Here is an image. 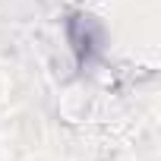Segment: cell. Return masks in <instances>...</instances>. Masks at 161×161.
Here are the masks:
<instances>
[{
	"label": "cell",
	"mask_w": 161,
	"mask_h": 161,
	"mask_svg": "<svg viewBox=\"0 0 161 161\" xmlns=\"http://www.w3.org/2000/svg\"><path fill=\"white\" fill-rule=\"evenodd\" d=\"M82 29H86V35H79L76 29H69V35H73V47L79 51V60H89L95 51H98V41H101V29L89 19V16H82Z\"/></svg>",
	"instance_id": "cell-1"
}]
</instances>
